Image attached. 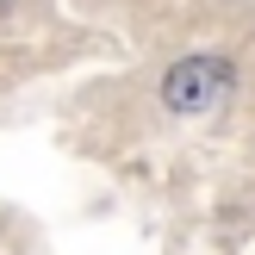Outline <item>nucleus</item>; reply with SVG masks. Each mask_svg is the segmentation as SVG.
Returning <instances> with one entry per match:
<instances>
[{
    "label": "nucleus",
    "instance_id": "obj_1",
    "mask_svg": "<svg viewBox=\"0 0 255 255\" xmlns=\"http://www.w3.org/2000/svg\"><path fill=\"white\" fill-rule=\"evenodd\" d=\"M231 94V62L224 56H187L162 75V106L168 112H212Z\"/></svg>",
    "mask_w": 255,
    "mask_h": 255
},
{
    "label": "nucleus",
    "instance_id": "obj_2",
    "mask_svg": "<svg viewBox=\"0 0 255 255\" xmlns=\"http://www.w3.org/2000/svg\"><path fill=\"white\" fill-rule=\"evenodd\" d=\"M6 6H12V0H0V12H6Z\"/></svg>",
    "mask_w": 255,
    "mask_h": 255
}]
</instances>
